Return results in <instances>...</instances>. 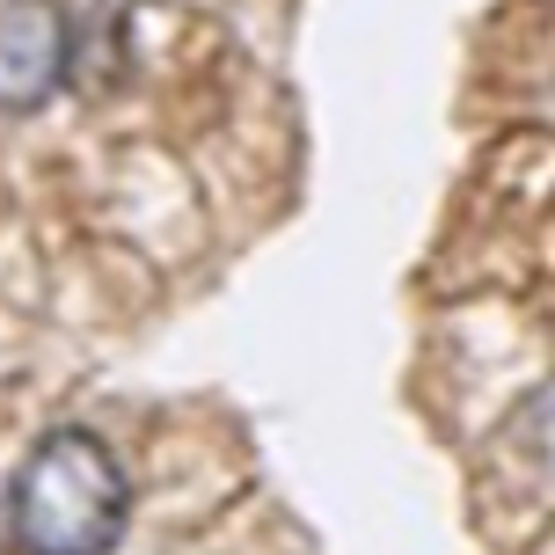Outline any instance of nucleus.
I'll use <instances>...</instances> for the list:
<instances>
[{"label":"nucleus","mask_w":555,"mask_h":555,"mask_svg":"<svg viewBox=\"0 0 555 555\" xmlns=\"http://www.w3.org/2000/svg\"><path fill=\"white\" fill-rule=\"evenodd\" d=\"M132 519L117 453L81 424H59L23 453L8 482V533L23 555H111Z\"/></svg>","instance_id":"obj_1"},{"label":"nucleus","mask_w":555,"mask_h":555,"mask_svg":"<svg viewBox=\"0 0 555 555\" xmlns=\"http://www.w3.org/2000/svg\"><path fill=\"white\" fill-rule=\"evenodd\" d=\"M74 74V23L59 0H0V111L23 117L52 103Z\"/></svg>","instance_id":"obj_2"},{"label":"nucleus","mask_w":555,"mask_h":555,"mask_svg":"<svg viewBox=\"0 0 555 555\" xmlns=\"http://www.w3.org/2000/svg\"><path fill=\"white\" fill-rule=\"evenodd\" d=\"M0 548H8V527H0Z\"/></svg>","instance_id":"obj_3"}]
</instances>
